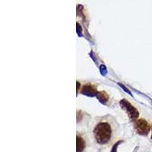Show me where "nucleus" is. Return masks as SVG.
I'll use <instances>...</instances> for the list:
<instances>
[{
  "mask_svg": "<svg viewBox=\"0 0 152 152\" xmlns=\"http://www.w3.org/2000/svg\"><path fill=\"white\" fill-rule=\"evenodd\" d=\"M151 139H152V135H151Z\"/></svg>",
  "mask_w": 152,
  "mask_h": 152,
  "instance_id": "obj_8",
  "label": "nucleus"
},
{
  "mask_svg": "<svg viewBox=\"0 0 152 152\" xmlns=\"http://www.w3.org/2000/svg\"><path fill=\"white\" fill-rule=\"evenodd\" d=\"M97 97L99 99L100 102L102 103L107 102L108 100H109V96H108V94L105 91L98 92L97 94Z\"/></svg>",
  "mask_w": 152,
  "mask_h": 152,
  "instance_id": "obj_6",
  "label": "nucleus"
},
{
  "mask_svg": "<svg viewBox=\"0 0 152 152\" xmlns=\"http://www.w3.org/2000/svg\"><path fill=\"white\" fill-rule=\"evenodd\" d=\"M119 143H120V142H117L116 145H114V146L113 147L111 152H116V151H117V147H118V145H119Z\"/></svg>",
  "mask_w": 152,
  "mask_h": 152,
  "instance_id": "obj_7",
  "label": "nucleus"
},
{
  "mask_svg": "<svg viewBox=\"0 0 152 152\" xmlns=\"http://www.w3.org/2000/svg\"><path fill=\"white\" fill-rule=\"evenodd\" d=\"M135 129L138 135H147L151 130V126L145 119H139L135 122Z\"/></svg>",
  "mask_w": 152,
  "mask_h": 152,
  "instance_id": "obj_2",
  "label": "nucleus"
},
{
  "mask_svg": "<svg viewBox=\"0 0 152 152\" xmlns=\"http://www.w3.org/2000/svg\"><path fill=\"white\" fill-rule=\"evenodd\" d=\"M81 93L85 95H88V96H94L95 94H97L98 92H97L96 88L91 84L85 85L81 89Z\"/></svg>",
  "mask_w": 152,
  "mask_h": 152,
  "instance_id": "obj_4",
  "label": "nucleus"
},
{
  "mask_svg": "<svg viewBox=\"0 0 152 152\" xmlns=\"http://www.w3.org/2000/svg\"><path fill=\"white\" fill-rule=\"evenodd\" d=\"M120 106L127 113L131 119H136L138 117V111L126 100H122L120 101Z\"/></svg>",
  "mask_w": 152,
  "mask_h": 152,
  "instance_id": "obj_3",
  "label": "nucleus"
},
{
  "mask_svg": "<svg viewBox=\"0 0 152 152\" xmlns=\"http://www.w3.org/2000/svg\"><path fill=\"white\" fill-rule=\"evenodd\" d=\"M95 139L100 145H105L110 140L112 135L111 126L107 123H100L94 129Z\"/></svg>",
  "mask_w": 152,
  "mask_h": 152,
  "instance_id": "obj_1",
  "label": "nucleus"
},
{
  "mask_svg": "<svg viewBox=\"0 0 152 152\" xmlns=\"http://www.w3.org/2000/svg\"><path fill=\"white\" fill-rule=\"evenodd\" d=\"M85 148V142L81 136L76 138V152H82Z\"/></svg>",
  "mask_w": 152,
  "mask_h": 152,
  "instance_id": "obj_5",
  "label": "nucleus"
}]
</instances>
